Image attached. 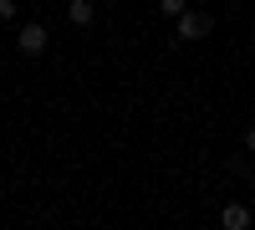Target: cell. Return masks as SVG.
<instances>
[{
	"mask_svg": "<svg viewBox=\"0 0 255 230\" xmlns=\"http://www.w3.org/2000/svg\"><path fill=\"white\" fill-rule=\"evenodd\" d=\"M97 5H102V0H67V20H72V26H92Z\"/></svg>",
	"mask_w": 255,
	"mask_h": 230,
	"instance_id": "cell-4",
	"label": "cell"
},
{
	"mask_svg": "<svg viewBox=\"0 0 255 230\" xmlns=\"http://www.w3.org/2000/svg\"><path fill=\"white\" fill-rule=\"evenodd\" d=\"M46 46H51V26H46V20H20L15 51L20 56H46Z\"/></svg>",
	"mask_w": 255,
	"mask_h": 230,
	"instance_id": "cell-1",
	"label": "cell"
},
{
	"mask_svg": "<svg viewBox=\"0 0 255 230\" xmlns=\"http://www.w3.org/2000/svg\"><path fill=\"white\" fill-rule=\"evenodd\" d=\"M245 154H255V123L245 128Z\"/></svg>",
	"mask_w": 255,
	"mask_h": 230,
	"instance_id": "cell-7",
	"label": "cell"
},
{
	"mask_svg": "<svg viewBox=\"0 0 255 230\" xmlns=\"http://www.w3.org/2000/svg\"><path fill=\"white\" fill-rule=\"evenodd\" d=\"M174 31H179V41H204L209 31H215V15H209V10H194V5H189L179 20H174Z\"/></svg>",
	"mask_w": 255,
	"mask_h": 230,
	"instance_id": "cell-2",
	"label": "cell"
},
{
	"mask_svg": "<svg viewBox=\"0 0 255 230\" xmlns=\"http://www.w3.org/2000/svg\"><path fill=\"white\" fill-rule=\"evenodd\" d=\"M220 225H225V230H250V225H255V215H250V205L230 200L225 210H220Z\"/></svg>",
	"mask_w": 255,
	"mask_h": 230,
	"instance_id": "cell-3",
	"label": "cell"
},
{
	"mask_svg": "<svg viewBox=\"0 0 255 230\" xmlns=\"http://www.w3.org/2000/svg\"><path fill=\"white\" fill-rule=\"evenodd\" d=\"M189 5H204V0H189Z\"/></svg>",
	"mask_w": 255,
	"mask_h": 230,
	"instance_id": "cell-8",
	"label": "cell"
},
{
	"mask_svg": "<svg viewBox=\"0 0 255 230\" xmlns=\"http://www.w3.org/2000/svg\"><path fill=\"white\" fill-rule=\"evenodd\" d=\"M20 15V5H15V0H0V20H15Z\"/></svg>",
	"mask_w": 255,
	"mask_h": 230,
	"instance_id": "cell-6",
	"label": "cell"
},
{
	"mask_svg": "<svg viewBox=\"0 0 255 230\" xmlns=\"http://www.w3.org/2000/svg\"><path fill=\"white\" fill-rule=\"evenodd\" d=\"M158 10H163V15H168V20H179V15H184V10H189V0H158Z\"/></svg>",
	"mask_w": 255,
	"mask_h": 230,
	"instance_id": "cell-5",
	"label": "cell"
}]
</instances>
